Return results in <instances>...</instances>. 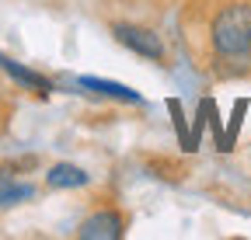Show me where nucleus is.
<instances>
[{
	"label": "nucleus",
	"mask_w": 251,
	"mask_h": 240,
	"mask_svg": "<svg viewBox=\"0 0 251 240\" xmlns=\"http://www.w3.org/2000/svg\"><path fill=\"white\" fill-rule=\"evenodd\" d=\"M84 91L91 94H101V98H115V101H126V105H143V94L133 91V87L126 84H115V80H101V77H80L77 80Z\"/></svg>",
	"instance_id": "obj_5"
},
{
	"label": "nucleus",
	"mask_w": 251,
	"mask_h": 240,
	"mask_svg": "<svg viewBox=\"0 0 251 240\" xmlns=\"http://www.w3.org/2000/svg\"><path fill=\"white\" fill-rule=\"evenodd\" d=\"M0 70H4L11 80H18L21 87H28V91L42 94V98H49V94H52V80H49V77H42V73H35V70H28V66L14 63V59H7L4 52H0Z\"/></svg>",
	"instance_id": "obj_4"
},
{
	"label": "nucleus",
	"mask_w": 251,
	"mask_h": 240,
	"mask_svg": "<svg viewBox=\"0 0 251 240\" xmlns=\"http://www.w3.org/2000/svg\"><path fill=\"white\" fill-rule=\"evenodd\" d=\"M31 195H35V188H31L28 181H11L7 174L0 177V209H11L18 202H28Z\"/></svg>",
	"instance_id": "obj_7"
},
{
	"label": "nucleus",
	"mask_w": 251,
	"mask_h": 240,
	"mask_svg": "<svg viewBox=\"0 0 251 240\" xmlns=\"http://www.w3.org/2000/svg\"><path fill=\"white\" fill-rule=\"evenodd\" d=\"M126 233V219L115 213V209H101V213H94L80 223L77 237L80 240H119Z\"/></svg>",
	"instance_id": "obj_3"
},
{
	"label": "nucleus",
	"mask_w": 251,
	"mask_h": 240,
	"mask_svg": "<svg viewBox=\"0 0 251 240\" xmlns=\"http://www.w3.org/2000/svg\"><path fill=\"white\" fill-rule=\"evenodd\" d=\"M168 111H171V118H175V129H178L181 146H188V129H185V111H181V105H178V101H168Z\"/></svg>",
	"instance_id": "obj_8"
},
{
	"label": "nucleus",
	"mask_w": 251,
	"mask_h": 240,
	"mask_svg": "<svg viewBox=\"0 0 251 240\" xmlns=\"http://www.w3.org/2000/svg\"><path fill=\"white\" fill-rule=\"evenodd\" d=\"M112 35H115L119 45L133 49V52L143 56V59H153V63H161V59H164V42H161V35L150 32V28H143V24H129V21L112 24Z\"/></svg>",
	"instance_id": "obj_2"
},
{
	"label": "nucleus",
	"mask_w": 251,
	"mask_h": 240,
	"mask_svg": "<svg viewBox=\"0 0 251 240\" xmlns=\"http://www.w3.org/2000/svg\"><path fill=\"white\" fill-rule=\"evenodd\" d=\"M209 42L220 59H248L251 52V4H227L209 24Z\"/></svg>",
	"instance_id": "obj_1"
},
{
	"label": "nucleus",
	"mask_w": 251,
	"mask_h": 240,
	"mask_svg": "<svg viewBox=\"0 0 251 240\" xmlns=\"http://www.w3.org/2000/svg\"><path fill=\"white\" fill-rule=\"evenodd\" d=\"M91 181V174L77 164H52L46 174V185L49 188H84Z\"/></svg>",
	"instance_id": "obj_6"
}]
</instances>
